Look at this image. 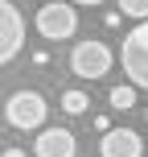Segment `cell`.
<instances>
[{
  "label": "cell",
  "mask_w": 148,
  "mask_h": 157,
  "mask_svg": "<svg viewBox=\"0 0 148 157\" xmlns=\"http://www.w3.org/2000/svg\"><path fill=\"white\" fill-rule=\"evenodd\" d=\"M119 62H124L128 78H132L140 91H148V21H140L119 46Z\"/></svg>",
  "instance_id": "cell-1"
},
{
  "label": "cell",
  "mask_w": 148,
  "mask_h": 157,
  "mask_svg": "<svg viewBox=\"0 0 148 157\" xmlns=\"http://www.w3.org/2000/svg\"><path fill=\"white\" fill-rule=\"evenodd\" d=\"M74 29H78V13L70 0H49L37 8V33L45 41H66L74 37Z\"/></svg>",
  "instance_id": "cell-2"
},
{
  "label": "cell",
  "mask_w": 148,
  "mask_h": 157,
  "mask_svg": "<svg viewBox=\"0 0 148 157\" xmlns=\"http://www.w3.org/2000/svg\"><path fill=\"white\" fill-rule=\"evenodd\" d=\"M111 46H103L99 37H86V41H78V46L70 50V71L78 78H103L111 71Z\"/></svg>",
  "instance_id": "cell-3"
},
{
  "label": "cell",
  "mask_w": 148,
  "mask_h": 157,
  "mask_svg": "<svg viewBox=\"0 0 148 157\" xmlns=\"http://www.w3.org/2000/svg\"><path fill=\"white\" fill-rule=\"evenodd\" d=\"M4 116H8V124H13V128H21V132H33V128H41V124H45L49 108H45V99H41L37 91H16V95H8Z\"/></svg>",
  "instance_id": "cell-4"
},
{
  "label": "cell",
  "mask_w": 148,
  "mask_h": 157,
  "mask_svg": "<svg viewBox=\"0 0 148 157\" xmlns=\"http://www.w3.org/2000/svg\"><path fill=\"white\" fill-rule=\"evenodd\" d=\"M25 46V17L13 0H0V66L13 62Z\"/></svg>",
  "instance_id": "cell-5"
},
{
  "label": "cell",
  "mask_w": 148,
  "mask_h": 157,
  "mask_svg": "<svg viewBox=\"0 0 148 157\" xmlns=\"http://www.w3.org/2000/svg\"><path fill=\"white\" fill-rule=\"evenodd\" d=\"M99 153L103 157H144V141L132 128H107L99 141Z\"/></svg>",
  "instance_id": "cell-6"
},
{
  "label": "cell",
  "mask_w": 148,
  "mask_h": 157,
  "mask_svg": "<svg viewBox=\"0 0 148 157\" xmlns=\"http://www.w3.org/2000/svg\"><path fill=\"white\" fill-rule=\"evenodd\" d=\"M33 153L37 157H74L78 141H74V132H66V128H41V136L33 141Z\"/></svg>",
  "instance_id": "cell-7"
},
{
  "label": "cell",
  "mask_w": 148,
  "mask_h": 157,
  "mask_svg": "<svg viewBox=\"0 0 148 157\" xmlns=\"http://www.w3.org/2000/svg\"><path fill=\"white\" fill-rule=\"evenodd\" d=\"M86 108H91V95L86 91H62V112L66 116H82Z\"/></svg>",
  "instance_id": "cell-8"
},
{
  "label": "cell",
  "mask_w": 148,
  "mask_h": 157,
  "mask_svg": "<svg viewBox=\"0 0 148 157\" xmlns=\"http://www.w3.org/2000/svg\"><path fill=\"white\" fill-rule=\"evenodd\" d=\"M136 103V83H119V87H111V108L115 112H128Z\"/></svg>",
  "instance_id": "cell-9"
},
{
  "label": "cell",
  "mask_w": 148,
  "mask_h": 157,
  "mask_svg": "<svg viewBox=\"0 0 148 157\" xmlns=\"http://www.w3.org/2000/svg\"><path fill=\"white\" fill-rule=\"evenodd\" d=\"M119 13L132 21H148V0H119Z\"/></svg>",
  "instance_id": "cell-10"
},
{
  "label": "cell",
  "mask_w": 148,
  "mask_h": 157,
  "mask_svg": "<svg viewBox=\"0 0 148 157\" xmlns=\"http://www.w3.org/2000/svg\"><path fill=\"white\" fill-rule=\"evenodd\" d=\"M0 157H25V149H4Z\"/></svg>",
  "instance_id": "cell-11"
},
{
  "label": "cell",
  "mask_w": 148,
  "mask_h": 157,
  "mask_svg": "<svg viewBox=\"0 0 148 157\" xmlns=\"http://www.w3.org/2000/svg\"><path fill=\"white\" fill-rule=\"evenodd\" d=\"M70 4H103V0H70Z\"/></svg>",
  "instance_id": "cell-12"
},
{
  "label": "cell",
  "mask_w": 148,
  "mask_h": 157,
  "mask_svg": "<svg viewBox=\"0 0 148 157\" xmlns=\"http://www.w3.org/2000/svg\"><path fill=\"white\" fill-rule=\"evenodd\" d=\"M144 120H148V112H144Z\"/></svg>",
  "instance_id": "cell-13"
}]
</instances>
